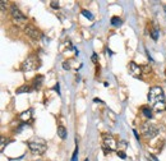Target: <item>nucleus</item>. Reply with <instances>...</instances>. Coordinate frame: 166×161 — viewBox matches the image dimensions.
<instances>
[{
    "mask_svg": "<svg viewBox=\"0 0 166 161\" xmlns=\"http://www.w3.org/2000/svg\"><path fill=\"white\" fill-rule=\"evenodd\" d=\"M36 68H38V66H37V59H36V56H33V55L28 56V58H27V59L22 63V71H23V72H32V71H35Z\"/></svg>",
    "mask_w": 166,
    "mask_h": 161,
    "instance_id": "obj_5",
    "label": "nucleus"
},
{
    "mask_svg": "<svg viewBox=\"0 0 166 161\" xmlns=\"http://www.w3.org/2000/svg\"><path fill=\"white\" fill-rule=\"evenodd\" d=\"M50 4H51V8H54V9H59V8H60L59 2H51Z\"/></svg>",
    "mask_w": 166,
    "mask_h": 161,
    "instance_id": "obj_19",
    "label": "nucleus"
},
{
    "mask_svg": "<svg viewBox=\"0 0 166 161\" xmlns=\"http://www.w3.org/2000/svg\"><path fill=\"white\" fill-rule=\"evenodd\" d=\"M149 35H151V38L154 40V41H157V38H159V30L156 28V27H152Z\"/></svg>",
    "mask_w": 166,
    "mask_h": 161,
    "instance_id": "obj_15",
    "label": "nucleus"
},
{
    "mask_svg": "<svg viewBox=\"0 0 166 161\" xmlns=\"http://www.w3.org/2000/svg\"><path fill=\"white\" fill-rule=\"evenodd\" d=\"M82 14L85 16L86 18H88L90 21H93V16H92L91 12H88V10H86V9H83V10H82Z\"/></svg>",
    "mask_w": 166,
    "mask_h": 161,
    "instance_id": "obj_17",
    "label": "nucleus"
},
{
    "mask_svg": "<svg viewBox=\"0 0 166 161\" xmlns=\"http://www.w3.org/2000/svg\"><path fill=\"white\" fill-rule=\"evenodd\" d=\"M160 132V128L159 125L151 123V122H146L142 124V134L147 138V139H152L155 138Z\"/></svg>",
    "mask_w": 166,
    "mask_h": 161,
    "instance_id": "obj_3",
    "label": "nucleus"
},
{
    "mask_svg": "<svg viewBox=\"0 0 166 161\" xmlns=\"http://www.w3.org/2000/svg\"><path fill=\"white\" fill-rule=\"evenodd\" d=\"M142 114H143L144 118H147L148 120L152 118V110L149 109L148 106H143V107H142Z\"/></svg>",
    "mask_w": 166,
    "mask_h": 161,
    "instance_id": "obj_12",
    "label": "nucleus"
},
{
    "mask_svg": "<svg viewBox=\"0 0 166 161\" xmlns=\"http://www.w3.org/2000/svg\"><path fill=\"white\" fill-rule=\"evenodd\" d=\"M28 149L33 155H44L47 150V144L42 138H32L28 141Z\"/></svg>",
    "mask_w": 166,
    "mask_h": 161,
    "instance_id": "obj_1",
    "label": "nucleus"
},
{
    "mask_svg": "<svg viewBox=\"0 0 166 161\" xmlns=\"http://www.w3.org/2000/svg\"><path fill=\"white\" fill-rule=\"evenodd\" d=\"M24 32L27 36H30L31 38L36 40V41H38V40H41V37H42V33H41V31L37 28V27L32 26V24H27L24 27Z\"/></svg>",
    "mask_w": 166,
    "mask_h": 161,
    "instance_id": "obj_6",
    "label": "nucleus"
},
{
    "mask_svg": "<svg viewBox=\"0 0 166 161\" xmlns=\"http://www.w3.org/2000/svg\"><path fill=\"white\" fill-rule=\"evenodd\" d=\"M128 71H129L130 76H133L134 78H139L142 76V66H139L134 61H130L128 64Z\"/></svg>",
    "mask_w": 166,
    "mask_h": 161,
    "instance_id": "obj_8",
    "label": "nucleus"
},
{
    "mask_svg": "<svg viewBox=\"0 0 166 161\" xmlns=\"http://www.w3.org/2000/svg\"><path fill=\"white\" fill-rule=\"evenodd\" d=\"M54 90H55V91H56L58 93H60V88H59V83H58V85H55V86H54Z\"/></svg>",
    "mask_w": 166,
    "mask_h": 161,
    "instance_id": "obj_24",
    "label": "nucleus"
},
{
    "mask_svg": "<svg viewBox=\"0 0 166 161\" xmlns=\"http://www.w3.org/2000/svg\"><path fill=\"white\" fill-rule=\"evenodd\" d=\"M91 59H92V61H93L95 64H97V61H99V58H97V54H96V52H93V54H92V58H91Z\"/></svg>",
    "mask_w": 166,
    "mask_h": 161,
    "instance_id": "obj_20",
    "label": "nucleus"
},
{
    "mask_svg": "<svg viewBox=\"0 0 166 161\" xmlns=\"http://www.w3.org/2000/svg\"><path fill=\"white\" fill-rule=\"evenodd\" d=\"M133 132H134V136H135V137H137V139H139V136H138V133H137V132H135V130H133Z\"/></svg>",
    "mask_w": 166,
    "mask_h": 161,
    "instance_id": "obj_25",
    "label": "nucleus"
},
{
    "mask_svg": "<svg viewBox=\"0 0 166 161\" xmlns=\"http://www.w3.org/2000/svg\"><path fill=\"white\" fill-rule=\"evenodd\" d=\"M148 101L152 104V105H156L159 102H162L165 101V93H164V90L160 87V86H154L149 92H148Z\"/></svg>",
    "mask_w": 166,
    "mask_h": 161,
    "instance_id": "obj_2",
    "label": "nucleus"
},
{
    "mask_svg": "<svg viewBox=\"0 0 166 161\" xmlns=\"http://www.w3.org/2000/svg\"><path fill=\"white\" fill-rule=\"evenodd\" d=\"M77 156H78V147L76 149V151H74V154H73V156H72V161H77V160H78Z\"/></svg>",
    "mask_w": 166,
    "mask_h": 161,
    "instance_id": "obj_21",
    "label": "nucleus"
},
{
    "mask_svg": "<svg viewBox=\"0 0 166 161\" xmlns=\"http://www.w3.org/2000/svg\"><path fill=\"white\" fill-rule=\"evenodd\" d=\"M154 109L156 111H164V110H166V101H162V102H159V104L154 105Z\"/></svg>",
    "mask_w": 166,
    "mask_h": 161,
    "instance_id": "obj_13",
    "label": "nucleus"
},
{
    "mask_svg": "<svg viewBox=\"0 0 166 161\" xmlns=\"http://www.w3.org/2000/svg\"><path fill=\"white\" fill-rule=\"evenodd\" d=\"M102 141H104V147L109 151H115L118 150V143L115 138L109 133H102Z\"/></svg>",
    "mask_w": 166,
    "mask_h": 161,
    "instance_id": "obj_4",
    "label": "nucleus"
},
{
    "mask_svg": "<svg viewBox=\"0 0 166 161\" xmlns=\"http://www.w3.org/2000/svg\"><path fill=\"white\" fill-rule=\"evenodd\" d=\"M58 136L61 138V139H65L66 136H68V133H66V128L64 125H59L58 127Z\"/></svg>",
    "mask_w": 166,
    "mask_h": 161,
    "instance_id": "obj_11",
    "label": "nucleus"
},
{
    "mask_svg": "<svg viewBox=\"0 0 166 161\" xmlns=\"http://www.w3.org/2000/svg\"><path fill=\"white\" fill-rule=\"evenodd\" d=\"M118 155H119L121 159H127V155H125V152H124V151H118Z\"/></svg>",
    "mask_w": 166,
    "mask_h": 161,
    "instance_id": "obj_22",
    "label": "nucleus"
},
{
    "mask_svg": "<svg viewBox=\"0 0 166 161\" xmlns=\"http://www.w3.org/2000/svg\"><path fill=\"white\" fill-rule=\"evenodd\" d=\"M121 23H123V21H121L119 17H113V18H111V24H113L114 27H119Z\"/></svg>",
    "mask_w": 166,
    "mask_h": 161,
    "instance_id": "obj_16",
    "label": "nucleus"
},
{
    "mask_svg": "<svg viewBox=\"0 0 166 161\" xmlns=\"http://www.w3.org/2000/svg\"><path fill=\"white\" fill-rule=\"evenodd\" d=\"M19 119L22 120L23 123L31 122V120H32V110L30 109V110H26V111H23V113L19 115Z\"/></svg>",
    "mask_w": 166,
    "mask_h": 161,
    "instance_id": "obj_9",
    "label": "nucleus"
},
{
    "mask_svg": "<svg viewBox=\"0 0 166 161\" xmlns=\"http://www.w3.org/2000/svg\"><path fill=\"white\" fill-rule=\"evenodd\" d=\"M31 91H32L31 86H28V85H24V86L19 87V88L17 90V93H28V92H31Z\"/></svg>",
    "mask_w": 166,
    "mask_h": 161,
    "instance_id": "obj_14",
    "label": "nucleus"
},
{
    "mask_svg": "<svg viewBox=\"0 0 166 161\" xmlns=\"http://www.w3.org/2000/svg\"><path fill=\"white\" fill-rule=\"evenodd\" d=\"M63 68H64V69H65V71H68V69H69V68H71V66H69V64H68V63H66V61H65V63H63Z\"/></svg>",
    "mask_w": 166,
    "mask_h": 161,
    "instance_id": "obj_23",
    "label": "nucleus"
},
{
    "mask_svg": "<svg viewBox=\"0 0 166 161\" xmlns=\"http://www.w3.org/2000/svg\"><path fill=\"white\" fill-rule=\"evenodd\" d=\"M10 14H12L13 19H14L16 22H26V19H27L26 16L23 14V13L17 8V5H14V4L10 7Z\"/></svg>",
    "mask_w": 166,
    "mask_h": 161,
    "instance_id": "obj_7",
    "label": "nucleus"
},
{
    "mask_svg": "<svg viewBox=\"0 0 166 161\" xmlns=\"http://www.w3.org/2000/svg\"><path fill=\"white\" fill-rule=\"evenodd\" d=\"M85 161H90V160H88V159H86V160H85Z\"/></svg>",
    "mask_w": 166,
    "mask_h": 161,
    "instance_id": "obj_26",
    "label": "nucleus"
},
{
    "mask_svg": "<svg viewBox=\"0 0 166 161\" xmlns=\"http://www.w3.org/2000/svg\"><path fill=\"white\" fill-rule=\"evenodd\" d=\"M9 141H5V137H2V144H0V150H4L5 149V144H8Z\"/></svg>",
    "mask_w": 166,
    "mask_h": 161,
    "instance_id": "obj_18",
    "label": "nucleus"
},
{
    "mask_svg": "<svg viewBox=\"0 0 166 161\" xmlns=\"http://www.w3.org/2000/svg\"><path fill=\"white\" fill-rule=\"evenodd\" d=\"M42 82H44V77L42 76H37L35 79H33V87L36 90L41 88V86H42Z\"/></svg>",
    "mask_w": 166,
    "mask_h": 161,
    "instance_id": "obj_10",
    "label": "nucleus"
}]
</instances>
